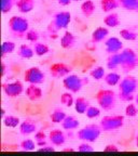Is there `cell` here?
I'll use <instances>...</instances> for the list:
<instances>
[{
  "label": "cell",
  "mask_w": 138,
  "mask_h": 156,
  "mask_svg": "<svg viewBox=\"0 0 138 156\" xmlns=\"http://www.w3.org/2000/svg\"><path fill=\"white\" fill-rule=\"evenodd\" d=\"M138 88V79L134 76H126L119 83V99L123 102L135 100V92Z\"/></svg>",
  "instance_id": "6da1fadb"
},
{
  "label": "cell",
  "mask_w": 138,
  "mask_h": 156,
  "mask_svg": "<svg viewBox=\"0 0 138 156\" xmlns=\"http://www.w3.org/2000/svg\"><path fill=\"white\" fill-rule=\"evenodd\" d=\"M9 30L13 37L15 38H25L27 32L29 29V22L26 17L14 15L8 22Z\"/></svg>",
  "instance_id": "7a4b0ae2"
},
{
  "label": "cell",
  "mask_w": 138,
  "mask_h": 156,
  "mask_svg": "<svg viewBox=\"0 0 138 156\" xmlns=\"http://www.w3.org/2000/svg\"><path fill=\"white\" fill-rule=\"evenodd\" d=\"M95 98L100 108L107 112L112 111L116 105V93L110 89H100Z\"/></svg>",
  "instance_id": "3957f363"
},
{
  "label": "cell",
  "mask_w": 138,
  "mask_h": 156,
  "mask_svg": "<svg viewBox=\"0 0 138 156\" xmlns=\"http://www.w3.org/2000/svg\"><path fill=\"white\" fill-rule=\"evenodd\" d=\"M121 68L124 73H131L138 66V54L133 49L125 48L121 52Z\"/></svg>",
  "instance_id": "277c9868"
},
{
  "label": "cell",
  "mask_w": 138,
  "mask_h": 156,
  "mask_svg": "<svg viewBox=\"0 0 138 156\" xmlns=\"http://www.w3.org/2000/svg\"><path fill=\"white\" fill-rule=\"evenodd\" d=\"M102 128L99 125L96 124H91L86 125L85 127H83L82 129L78 130L77 136L78 139L84 142H95L98 138H99L100 133H102Z\"/></svg>",
  "instance_id": "5b68a950"
},
{
  "label": "cell",
  "mask_w": 138,
  "mask_h": 156,
  "mask_svg": "<svg viewBox=\"0 0 138 156\" xmlns=\"http://www.w3.org/2000/svg\"><path fill=\"white\" fill-rule=\"evenodd\" d=\"M71 21V14L68 11H61L54 14L53 20L49 24V32L56 33L61 29H65L68 27Z\"/></svg>",
  "instance_id": "8992f818"
},
{
  "label": "cell",
  "mask_w": 138,
  "mask_h": 156,
  "mask_svg": "<svg viewBox=\"0 0 138 156\" xmlns=\"http://www.w3.org/2000/svg\"><path fill=\"white\" fill-rule=\"evenodd\" d=\"M89 83V79L85 77H79L78 75L66 76L63 79V86L67 91L72 93H78L82 90V88Z\"/></svg>",
  "instance_id": "52a82bcc"
},
{
  "label": "cell",
  "mask_w": 138,
  "mask_h": 156,
  "mask_svg": "<svg viewBox=\"0 0 138 156\" xmlns=\"http://www.w3.org/2000/svg\"><path fill=\"white\" fill-rule=\"evenodd\" d=\"M124 125V116L122 115H108L102 118L99 126L103 131H116L121 129Z\"/></svg>",
  "instance_id": "ba28073f"
},
{
  "label": "cell",
  "mask_w": 138,
  "mask_h": 156,
  "mask_svg": "<svg viewBox=\"0 0 138 156\" xmlns=\"http://www.w3.org/2000/svg\"><path fill=\"white\" fill-rule=\"evenodd\" d=\"M24 80L29 85H41L45 81V74L39 67L32 66L25 71Z\"/></svg>",
  "instance_id": "9c48e42d"
},
{
  "label": "cell",
  "mask_w": 138,
  "mask_h": 156,
  "mask_svg": "<svg viewBox=\"0 0 138 156\" xmlns=\"http://www.w3.org/2000/svg\"><path fill=\"white\" fill-rule=\"evenodd\" d=\"M2 91L9 98H17L24 92V86L22 81L15 80L13 83H3L2 85Z\"/></svg>",
  "instance_id": "30bf717a"
},
{
  "label": "cell",
  "mask_w": 138,
  "mask_h": 156,
  "mask_svg": "<svg viewBox=\"0 0 138 156\" xmlns=\"http://www.w3.org/2000/svg\"><path fill=\"white\" fill-rule=\"evenodd\" d=\"M72 68L71 66L67 65L65 63H54L50 66V74L53 78L59 79V78H65L71 73Z\"/></svg>",
  "instance_id": "8fae6325"
},
{
  "label": "cell",
  "mask_w": 138,
  "mask_h": 156,
  "mask_svg": "<svg viewBox=\"0 0 138 156\" xmlns=\"http://www.w3.org/2000/svg\"><path fill=\"white\" fill-rule=\"evenodd\" d=\"M105 49L108 54L119 53L123 50V44L119 38L116 37H110L105 41Z\"/></svg>",
  "instance_id": "7c38bea8"
},
{
  "label": "cell",
  "mask_w": 138,
  "mask_h": 156,
  "mask_svg": "<svg viewBox=\"0 0 138 156\" xmlns=\"http://www.w3.org/2000/svg\"><path fill=\"white\" fill-rule=\"evenodd\" d=\"M49 140L54 146H62L66 142V134L61 129H53L49 133Z\"/></svg>",
  "instance_id": "4fadbf2b"
},
{
  "label": "cell",
  "mask_w": 138,
  "mask_h": 156,
  "mask_svg": "<svg viewBox=\"0 0 138 156\" xmlns=\"http://www.w3.org/2000/svg\"><path fill=\"white\" fill-rule=\"evenodd\" d=\"M38 127H37L36 122L32 119H25L19 125V132L23 136H29V134L35 133Z\"/></svg>",
  "instance_id": "5bb4252c"
},
{
  "label": "cell",
  "mask_w": 138,
  "mask_h": 156,
  "mask_svg": "<svg viewBox=\"0 0 138 156\" xmlns=\"http://www.w3.org/2000/svg\"><path fill=\"white\" fill-rule=\"evenodd\" d=\"M26 93L27 98L32 102L39 101L43 95V91L40 87H38V85H29V87L26 88Z\"/></svg>",
  "instance_id": "9a60e30c"
},
{
  "label": "cell",
  "mask_w": 138,
  "mask_h": 156,
  "mask_svg": "<svg viewBox=\"0 0 138 156\" xmlns=\"http://www.w3.org/2000/svg\"><path fill=\"white\" fill-rule=\"evenodd\" d=\"M109 35V30L107 27L100 26L97 27L94 32L92 33V41L94 44H99V42H103L104 40H106V38Z\"/></svg>",
  "instance_id": "2e32d148"
},
{
  "label": "cell",
  "mask_w": 138,
  "mask_h": 156,
  "mask_svg": "<svg viewBox=\"0 0 138 156\" xmlns=\"http://www.w3.org/2000/svg\"><path fill=\"white\" fill-rule=\"evenodd\" d=\"M77 37L70 32H66L61 38V47L64 49H71L75 47Z\"/></svg>",
  "instance_id": "e0dca14e"
},
{
  "label": "cell",
  "mask_w": 138,
  "mask_h": 156,
  "mask_svg": "<svg viewBox=\"0 0 138 156\" xmlns=\"http://www.w3.org/2000/svg\"><path fill=\"white\" fill-rule=\"evenodd\" d=\"M35 0H17L16 8L21 13H29L35 9Z\"/></svg>",
  "instance_id": "ac0fdd59"
},
{
  "label": "cell",
  "mask_w": 138,
  "mask_h": 156,
  "mask_svg": "<svg viewBox=\"0 0 138 156\" xmlns=\"http://www.w3.org/2000/svg\"><path fill=\"white\" fill-rule=\"evenodd\" d=\"M96 11V5H95L93 0H85L81 5V12L85 17H91Z\"/></svg>",
  "instance_id": "d6986e66"
},
{
  "label": "cell",
  "mask_w": 138,
  "mask_h": 156,
  "mask_svg": "<svg viewBox=\"0 0 138 156\" xmlns=\"http://www.w3.org/2000/svg\"><path fill=\"white\" fill-rule=\"evenodd\" d=\"M79 126H80V122L70 115L66 116L65 119L62 122V127L65 130H76L79 128Z\"/></svg>",
  "instance_id": "ffe728a7"
},
{
  "label": "cell",
  "mask_w": 138,
  "mask_h": 156,
  "mask_svg": "<svg viewBox=\"0 0 138 156\" xmlns=\"http://www.w3.org/2000/svg\"><path fill=\"white\" fill-rule=\"evenodd\" d=\"M90 107V102L83 97H79L75 101V110L78 114H85L86 110Z\"/></svg>",
  "instance_id": "44dd1931"
},
{
  "label": "cell",
  "mask_w": 138,
  "mask_h": 156,
  "mask_svg": "<svg viewBox=\"0 0 138 156\" xmlns=\"http://www.w3.org/2000/svg\"><path fill=\"white\" fill-rule=\"evenodd\" d=\"M100 8L103 12L109 13L120 8V2L119 0H100Z\"/></svg>",
  "instance_id": "7402d4cb"
},
{
  "label": "cell",
  "mask_w": 138,
  "mask_h": 156,
  "mask_svg": "<svg viewBox=\"0 0 138 156\" xmlns=\"http://www.w3.org/2000/svg\"><path fill=\"white\" fill-rule=\"evenodd\" d=\"M107 67L109 69H116L118 67H121V54L112 53L109 54L107 58Z\"/></svg>",
  "instance_id": "603a6c76"
},
{
  "label": "cell",
  "mask_w": 138,
  "mask_h": 156,
  "mask_svg": "<svg viewBox=\"0 0 138 156\" xmlns=\"http://www.w3.org/2000/svg\"><path fill=\"white\" fill-rule=\"evenodd\" d=\"M104 23H105L106 26L114 28V27L119 26L120 23H121V21H120L119 15L116 14V13L111 12V13H109V14H107L106 16L104 17Z\"/></svg>",
  "instance_id": "cb8c5ba5"
},
{
  "label": "cell",
  "mask_w": 138,
  "mask_h": 156,
  "mask_svg": "<svg viewBox=\"0 0 138 156\" xmlns=\"http://www.w3.org/2000/svg\"><path fill=\"white\" fill-rule=\"evenodd\" d=\"M119 2L122 9L138 13V0H119Z\"/></svg>",
  "instance_id": "d4e9b609"
},
{
  "label": "cell",
  "mask_w": 138,
  "mask_h": 156,
  "mask_svg": "<svg viewBox=\"0 0 138 156\" xmlns=\"http://www.w3.org/2000/svg\"><path fill=\"white\" fill-rule=\"evenodd\" d=\"M35 54L34 48L28 44H22L17 50V55L22 58H32Z\"/></svg>",
  "instance_id": "484cf974"
},
{
  "label": "cell",
  "mask_w": 138,
  "mask_h": 156,
  "mask_svg": "<svg viewBox=\"0 0 138 156\" xmlns=\"http://www.w3.org/2000/svg\"><path fill=\"white\" fill-rule=\"evenodd\" d=\"M120 35L124 40L127 41H134L138 37V34L134 28H123L120 30Z\"/></svg>",
  "instance_id": "4316f807"
},
{
  "label": "cell",
  "mask_w": 138,
  "mask_h": 156,
  "mask_svg": "<svg viewBox=\"0 0 138 156\" xmlns=\"http://www.w3.org/2000/svg\"><path fill=\"white\" fill-rule=\"evenodd\" d=\"M104 80L108 86L113 87V86H116L118 83H120V81H121V76H120V74L111 72V73L106 74Z\"/></svg>",
  "instance_id": "83f0119b"
},
{
  "label": "cell",
  "mask_w": 138,
  "mask_h": 156,
  "mask_svg": "<svg viewBox=\"0 0 138 156\" xmlns=\"http://www.w3.org/2000/svg\"><path fill=\"white\" fill-rule=\"evenodd\" d=\"M66 113L64 110H62V108H55V110L52 112L51 114V120L52 122H54V124H62V122H63L64 119L66 118Z\"/></svg>",
  "instance_id": "f1b7e54d"
},
{
  "label": "cell",
  "mask_w": 138,
  "mask_h": 156,
  "mask_svg": "<svg viewBox=\"0 0 138 156\" xmlns=\"http://www.w3.org/2000/svg\"><path fill=\"white\" fill-rule=\"evenodd\" d=\"M34 50H35V54L38 56H43L50 52V48H49L48 44L38 41L34 44Z\"/></svg>",
  "instance_id": "f546056e"
},
{
  "label": "cell",
  "mask_w": 138,
  "mask_h": 156,
  "mask_svg": "<svg viewBox=\"0 0 138 156\" xmlns=\"http://www.w3.org/2000/svg\"><path fill=\"white\" fill-rule=\"evenodd\" d=\"M19 118L16 116H13V115H9V116L3 117V125L5 127H9V128H15L19 125Z\"/></svg>",
  "instance_id": "4dcf8cb0"
},
{
  "label": "cell",
  "mask_w": 138,
  "mask_h": 156,
  "mask_svg": "<svg viewBox=\"0 0 138 156\" xmlns=\"http://www.w3.org/2000/svg\"><path fill=\"white\" fill-rule=\"evenodd\" d=\"M91 77H93L95 80H100V79H104L105 76H106V72H105V68L103 66H96L90 72Z\"/></svg>",
  "instance_id": "1f68e13d"
},
{
  "label": "cell",
  "mask_w": 138,
  "mask_h": 156,
  "mask_svg": "<svg viewBox=\"0 0 138 156\" xmlns=\"http://www.w3.org/2000/svg\"><path fill=\"white\" fill-rule=\"evenodd\" d=\"M75 101L76 100H73L72 92H70V91L63 93V94L61 95V103L67 107H70V106H72V105H75Z\"/></svg>",
  "instance_id": "d6a6232c"
},
{
  "label": "cell",
  "mask_w": 138,
  "mask_h": 156,
  "mask_svg": "<svg viewBox=\"0 0 138 156\" xmlns=\"http://www.w3.org/2000/svg\"><path fill=\"white\" fill-rule=\"evenodd\" d=\"M15 44L12 41H5L1 46V58H5V54L13 53L15 50Z\"/></svg>",
  "instance_id": "836d02e7"
},
{
  "label": "cell",
  "mask_w": 138,
  "mask_h": 156,
  "mask_svg": "<svg viewBox=\"0 0 138 156\" xmlns=\"http://www.w3.org/2000/svg\"><path fill=\"white\" fill-rule=\"evenodd\" d=\"M17 0H1V12L3 14L9 13L13 9L14 5H16Z\"/></svg>",
  "instance_id": "e575fe53"
},
{
  "label": "cell",
  "mask_w": 138,
  "mask_h": 156,
  "mask_svg": "<svg viewBox=\"0 0 138 156\" xmlns=\"http://www.w3.org/2000/svg\"><path fill=\"white\" fill-rule=\"evenodd\" d=\"M46 139H48L46 134L43 131H41V130H37L35 132V141H36L37 145L40 146V147L46 145Z\"/></svg>",
  "instance_id": "d590c367"
},
{
  "label": "cell",
  "mask_w": 138,
  "mask_h": 156,
  "mask_svg": "<svg viewBox=\"0 0 138 156\" xmlns=\"http://www.w3.org/2000/svg\"><path fill=\"white\" fill-rule=\"evenodd\" d=\"M21 149L23 151H26V152H29V151H35L36 150V146H37V143H35V141L30 139H25L21 142Z\"/></svg>",
  "instance_id": "8d00e7d4"
},
{
  "label": "cell",
  "mask_w": 138,
  "mask_h": 156,
  "mask_svg": "<svg viewBox=\"0 0 138 156\" xmlns=\"http://www.w3.org/2000/svg\"><path fill=\"white\" fill-rule=\"evenodd\" d=\"M85 115H86L87 118H90V119H93V118H96L100 115V110L98 107L96 106H91L86 110L85 112Z\"/></svg>",
  "instance_id": "74e56055"
},
{
  "label": "cell",
  "mask_w": 138,
  "mask_h": 156,
  "mask_svg": "<svg viewBox=\"0 0 138 156\" xmlns=\"http://www.w3.org/2000/svg\"><path fill=\"white\" fill-rule=\"evenodd\" d=\"M39 33L37 32L36 29H29L28 32H27L26 36H25V38L28 40V41L30 42H37L39 40Z\"/></svg>",
  "instance_id": "f35d334b"
},
{
  "label": "cell",
  "mask_w": 138,
  "mask_h": 156,
  "mask_svg": "<svg viewBox=\"0 0 138 156\" xmlns=\"http://www.w3.org/2000/svg\"><path fill=\"white\" fill-rule=\"evenodd\" d=\"M138 114L137 104H129L125 108V115L127 117H135Z\"/></svg>",
  "instance_id": "ab89813d"
},
{
  "label": "cell",
  "mask_w": 138,
  "mask_h": 156,
  "mask_svg": "<svg viewBox=\"0 0 138 156\" xmlns=\"http://www.w3.org/2000/svg\"><path fill=\"white\" fill-rule=\"evenodd\" d=\"M78 151L79 152H83V153H90V152H93L94 149L92 146L89 144V142H84V143H81L80 145L78 146Z\"/></svg>",
  "instance_id": "60d3db41"
},
{
  "label": "cell",
  "mask_w": 138,
  "mask_h": 156,
  "mask_svg": "<svg viewBox=\"0 0 138 156\" xmlns=\"http://www.w3.org/2000/svg\"><path fill=\"white\" fill-rule=\"evenodd\" d=\"M104 152H119V147L114 144H108L105 146Z\"/></svg>",
  "instance_id": "b9f144b4"
},
{
  "label": "cell",
  "mask_w": 138,
  "mask_h": 156,
  "mask_svg": "<svg viewBox=\"0 0 138 156\" xmlns=\"http://www.w3.org/2000/svg\"><path fill=\"white\" fill-rule=\"evenodd\" d=\"M38 151L39 152H55V147H53L52 145H44V146H41Z\"/></svg>",
  "instance_id": "7bdbcfd3"
},
{
  "label": "cell",
  "mask_w": 138,
  "mask_h": 156,
  "mask_svg": "<svg viewBox=\"0 0 138 156\" xmlns=\"http://www.w3.org/2000/svg\"><path fill=\"white\" fill-rule=\"evenodd\" d=\"M71 1H72V0H57V2L61 5H63V7H67V5H69L71 3Z\"/></svg>",
  "instance_id": "ee69618b"
},
{
  "label": "cell",
  "mask_w": 138,
  "mask_h": 156,
  "mask_svg": "<svg viewBox=\"0 0 138 156\" xmlns=\"http://www.w3.org/2000/svg\"><path fill=\"white\" fill-rule=\"evenodd\" d=\"M5 74V64L2 62V63H1V76L3 77Z\"/></svg>",
  "instance_id": "f6af8a7d"
},
{
  "label": "cell",
  "mask_w": 138,
  "mask_h": 156,
  "mask_svg": "<svg viewBox=\"0 0 138 156\" xmlns=\"http://www.w3.org/2000/svg\"><path fill=\"white\" fill-rule=\"evenodd\" d=\"M63 151H64V152H68V151L73 152V151H75V150H73V149H65V150H63Z\"/></svg>",
  "instance_id": "bcb514c9"
},
{
  "label": "cell",
  "mask_w": 138,
  "mask_h": 156,
  "mask_svg": "<svg viewBox=\"0 0 138 156\" xmlns=\"http://www.w3.org/2000/svg\"><path fill=\"white\" fill-rule=\"evenodd\" d=\"M1 115H2V117H5V108H2V111H1Z\"/></svg>",
  "instance_id": "7dc6e473"
},
{
  "label": "cell",
  "mask_w": 138,
  "mask_h": 156,
  "mask_svg": "<svg viewBox=\"0 0 138 156\" xmlns=\"http://www.w3.org/2000/svg\"><path fill=\"white\" fill-rule=\"evenodd\" d=\"M135 102H136V104L138 105V94H137V95H136V97H135Z\"/></svg>",
  "instance_id": "c3c4849f"
},
{
  "label": "cell",
  "mask_w": 138,
  "mask_h": 156,
  "mask_svg": "<svg viewBox=\"0 0 138 156\" xmlns=\"http://www.w3.org/2000/svg\"><path fill=\"white\" fill-rule=\"evenodd\" d=\"M136 146L138 147V134H137V136H136Z\"/></svg>",
  "instance_id": "681fc988"
},
{
  "label": "cell",
  "mask_w": 138,
  "mask_h": 156,
  "mask_svg": "<svg viewBox=\"0 0 138 156\" xmlns=\"http://www.w3.org/2000/svg\"><path fill=\"white\" fill-rule=\"evenodd\" d=\"M72 1H81V0H72Z\"/></svg>",
  "instance_id": "f907efd6"
}]
</instances>
